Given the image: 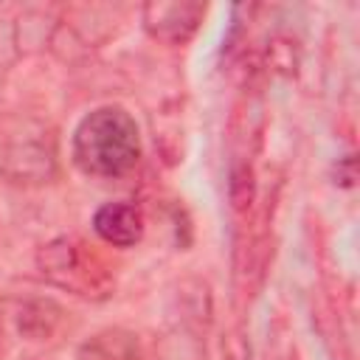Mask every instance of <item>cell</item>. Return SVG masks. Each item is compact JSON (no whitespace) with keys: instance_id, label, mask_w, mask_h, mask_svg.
<instances>
[{"instance_id":"6da1fadb","label":"cell","mask_w":360,"mask_h":360,"mask_svg":"<svg viewBox=\"0 0 360 360\" xmlns=\"http://www.w3.org/2000/svg\"><path fill=\"white\" fill-rule=\"evenodd\" d=\"M141 160V129L135 118L118 107L104 104L90 110L73 129V163L90 177H124Z\"/></svg>"},{"instance_id":"7a4b0ae2","label":"cell","mask_w":360,"mask_h":360,"mask_svg":"<svg viewBox=\"0 0 360 360\" xmlns=\"http://www.w3.org/2000/svg\"><path fill=\"white\" fill-rule=\"evenodd\" d=\"M39 276L84 301H104L115 287V276L107 262L79 236H56L37 250Z\"/></svg>"},{"instance_id":"3957f363","label":"cell","mask_w":360,"mask_h":360,"mask_svg":"<svg viewBox=\"0 0 360 360\" xmlns=\"http://www.w3.org/2000/svg\"><path fill=\"white\" fill-rule=\"evenodd\" d=\"M205 17V3L194 0H158L143 6V28L152 39H160L166 45H183L188 42L200 22Z\"/></svg>"},{"instance_id":"277c9868","label":"cell","mask_w":360,"mask_h":360,"mask_svg":"<svg viewBox=\"0 0 360 360\" xmlns=\"http://www.w3.org/2000/svg\"><path fill=\"white\" fill-rule=\"evenodd\" d=\"M93 231L98 233L101 242L112 248H135L143 239L146 219H143L141 205L129 200H115V202H104L96 208Z\"/></svg>"},{"instance_id":"5b68a950","label":"cell","mask_w":360,"mask_h":360,"mask_svg":"<svg viewBox=\"0 0 360 360\" xmlns=\"http://www.w3.org/2000/svg\"><path fill=\"white\" fill-rule=\"evenodd\" d=\"M79 357L82 360H141V343H138V335L127 329H104L79 349Z\"/></svg>"},{"instance_id":"8992f818","label":"cell","mask_w":360,"mask_h":360,"mask_svg":"<svg viewBox=\"0 0 360 360\" xmlns=\"http://www.w3.org/2000/svg\"><path fill=\"white\" fill-rule=\"evenodd\" d=\"M62 309L51 301H31L20 309V332L31 340H48L56 332Z\"/></svg>"},{"instance_id":"52a82bcc","label":"cell","mask_w":360,"mask_h":360,"mask_svg":"<svg viewBox=\"0 0 360 360\" xmlns=\"http://www.w3.org/2000/svg\"><path fill=\"white\" fill-rule=\"evenodd\" d=\"M253 197H256L253 166L248 160H236L231 166V174H228V200H231V208L236 214H245L253 205Z\"/></svg>"},{"instance_id":"ba28073f","label":"cell","mask_w":360,"mask_h":360,"mask_svg":"<svg viewBox=\"0 0 360 360\" xmlns=\"http://www.w3.org/2000/svg\"><path fill=\"white\" fill-rule=\"evenodd\" d=\"M354 180H357L354 158H352V155H346L343 160H338V180H335V183H340V186H354Z\"/></svg>"}]
</instances>
